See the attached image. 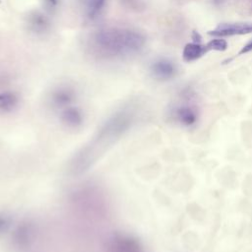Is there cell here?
Returning a JSON list of instances; mask_svg holds the SVG:
<instances>
[{"instance_id": "cell-11", "label": "cell", "mask_w": 252, "mask_h": 252, "mask_svg": "<svg viewBox=\"0 0 252 252\" xmlns=\"http://www.w3.org/2000/svg\"><path fill=\"white\" fill-rule=\"evenodd\" d=\"M19 102L17 94L11 91L0 93V111L7 113L14 110Z\"/></svg>"}, {"instance_id": "cell-18", "label": "cell", "mask_w": 252, "mask_h": 252, "mask_svg": "<svg viewBox=\"0 0 252 252\" xmlns=\"http://www.w3.org/2000/svg\"><path fill=\"white\" fill-rule=\"evenodd\" d=\"M192 39L194 42H197V43H200L201 42V39H202V36L200 35V33L196 31H193L192 32Z\"/></svg>"}, {"instance_id": "cell-9", "label": "cell", "mask_w": 252, "mask_h": 252, "mask_svg": "<svg viewBox=\"0 0 252 252\" xmlns=\"http://www.w3.org/2000/svg\"><path fill=\"white\" fill-rule=\"evenodd\" d=\"M61 120L70 128H78L83 124V113L74 106H67L61 113Z\"/></svg>"}, {"instance_id": "cell-5", "label": "cell", "mask_w": 252, "mask_h": 252, "mask_svg": "<svg viewBox=\"0 0 252 252\" xmlns=\"http://www.w3.org/2000/svg\"><path fill=\"white\" fill-rule=\"evenodd\" d=\"M252 32V23H232V24H221L215 30L209 31L208 34L222 37L231 35H241Z\"/></svg>"}, {"instance_id": "cell-10", "label": "cell", "mask_w": 252, "mask_h": 252, "mask_svg": "<svg viewBox=\"0 0 252 252\" xmlns=\"http://www.w3.org/2000/svg\"><path fill=\"white\" fill-rule=\"evenodd\" d=\"M208 51H209V48H208L207 44H201V43H197V42L187 43L184 46L183 53H182L183 60L185 62L195 61V60L199 59L200 57H202L203 55H205Z\"/></svg>"}, {"instance_id": "cell-8", "label": "cell", "mask_w": 252, "mask_h": 252, "mask_svg": "<svg viewBox=\"0 0 252 252\" xmlns=\"http://www.w3.org/2000/svg\"><path fill=\"white\" fill-rule=\"evenodd\" d=\"M151 72L156 79L163 81L171 79L174 76L176 69L171 61L167 59H158L151 65Z\"/></svg>"}, {"instance_id": "cell-7", "label": "cell", "mask_w": 252, "mask_h": 252, "mask_svg": "<svg viewBox=\"0 0 252 252\" xmlns=\"http://www.w3.org/2000/svg\"><path fill=\"white\" fill-rule=\"evenodd\" d=\"M76 97L75 91L67 86L64 87H58L55 89L50 95V101L51 104L55 107H67L70 106V104L74 101Z\"/></svg>"}, {"instance_id": "cell-4", "label": "cell", "mask_w": 252, "mask_h": 252, "mask_svg": "<svg viewBox=\"0 0 252 252\" xmlns=\"http://www.w3.org/2000/svg\"><path fill=\"white\" fill-rule=\"evenodd\" d=\"M34 226L29 220L21 222L14 230L12 240L16 248L20 250H25L31 246L34 239Z\"/></svg>"}, {"instance_id": "cell-15", "label": "cell", "mask_w": 252, "mask_h": 252, "mask_svg": "<svg viewBox=\"0 0 252 252\" xmlns=\"http://www.w3.org/2000/svg\"><path fill=\"white\" fill-rule=\"evenodd\" d=\"M10 224V219L5 214H0V233L4 232Z\"/></svg>"}, {"instance_id": "cell-6", "label": "cell", "mask_w": 252, "mask_h": 252, "mask_svg": "<svg viewBox=\"0 0 252 252\" xmlns=\"http://www.w3.org/2000/svg\"><path fill=\"white\" fill-rule=\"evenodd\" d=\"M26 24L28 30L36 34L45 33L50 28L49 18L40 11H32L28 14Z\"/></svg>"}, {"instance_id": "cell-17", "label": "cell", "mask_w": 252, "mask_h": 252, "mask_svg": "<svg viewBox=\"0 0 252 252\" xmlns=\"http://www.w3.org/2000/svg\"><path fill=\"white\" fill-rule=\"evenodd\" d=\"M249 51H252V40L249 41L247 44H245V45L242 47V49L239 51L238 54L241 55V54L247 53V52H249Z\"/></svg>"}, {"instance_id": "cell-1", "label": "cell", "mask_w": 252, "mask_h": 252, "mask_svg": "<svg viewBox=\"0 0 252 252\" xmlns=\"http://www.w3.org/2000/svg\"><path fill=\"white\" fill-rule=\"evenodd\" d=\"M146 42L144 34L136 30L109 27L97 31L92 37L94 50L107 58L124 57L138 53Z\"/></svg>"}, {"instance_id": "cell-3", "label": "cell", "mask_w": 252, "mask_h": 252, "mask_svg": "<svg viewBox=\"0 0 252 252\" xmlns=\"http://www.w3.org/2000/svg\"><path fill=\"white\" fill-rule=\"evenodd\" d=\"M105 252H144V249L134 236L125 232H117L107 238Z\"/></svg>"}, {"instance_id": "cell-13", "label": "cell", "mask_w": 252, "mask_h": 252, "mask_svg": "<svg viewBox=\"0 0 252 252\" xmlns=\"http://www.w3.org/2000/svg\"><path fill=\"white\" fill-rule=\"evenodd\" d=\"M176 116L179 121L185 125H191L196 121V114L189 107L178 108L176 111Z\"/></svg>"}, {"instance_id": "cell-12", "label": "cell", "mask_w": 252, "mask_h": 252, "mask_svg": "<svg viewBox=\"0 0 252 252\" xmlns=\"http://www.w3.org/2000/svg\"><path fill=\"white\" fill-rule=\"evenodd\" d=\"M106 2L107 0H88L86 5V10H87V16L89 17V19L93 20L97 18L100 15V13L103 11Z\"/></svg>"}, {"instance_id": "cell-16", "label": "cell", "mask_w": 252, "mask_h": 252, "mask_svg": "<svg viewBox=\"0 0 252 252\" xmlns=\"http://www.w3.org/2000/svg\"><path fill=\"white\" fill-rule=\"evenodd\" d=\"M45 7L49 10V11H54L57 9L60 0H43Z\"/></svg>"}, {"instance_id": "cell-2", "label": "cell", "mask_w": 252, "mask_h": 252, "mask_svg": "<svg viewBox=\"0 0 252 252\" xmlns=\"http://www.w3.org/2000/svg\"><path fill=\"white\" fill-rule=\"evenodd\" d=\"M131 123L129 113L120 111L109 117L97 130L95 137L90 146H86L74 158L72 170L74 173H81L87 170L97 158L100 149L112 143L115 139L126 132Z\"/></svg>"}, {"instance_id": "cell-14", "label": "cell", "mask_w": 252, "mask_h": 252, "mask_svg": "<svg viewBox=\"0 0 252 252\" xmlns=\"http://www.w3.org/2000/svg\"><path fill=\"white\" fill-rule=\"evenodd\" d=\"M207 46L209 50H218V51H223L227 48V42L223 38H215L212 39L207 43Z\"/></svg>"}, {"instance_id": "cell-19", "label": "cell", "mask_w": 252, "mask_h": 252, "mask_svg": "<svg viewBox=\"0 0 252 252\" xmlns=\"http://www.w3.org/2000/svg\"><path fill=\"white\" fill-rule=\"evenodd\" d=\"M121 1L127 7H135V4L138 3L137 0H121Z\"/></svg>"}]
</instances>
